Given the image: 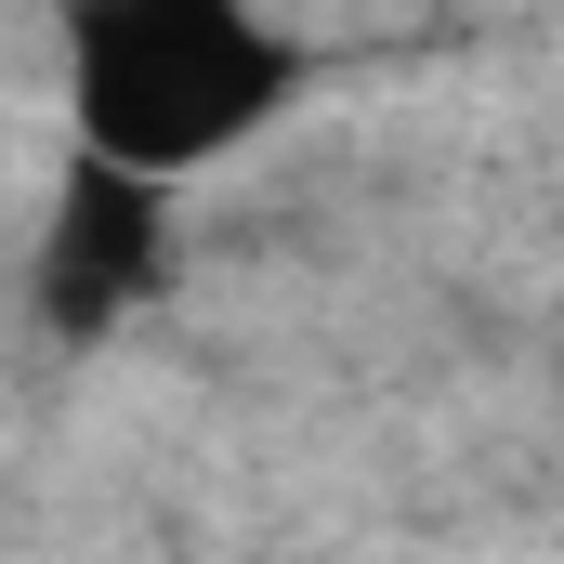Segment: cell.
Returning <instances> with one entry per match:
<instances>
[{"instance_id":"6da1fadb","label":"cell","mask_w":564,"mask_h":564,"mask_svg":"<svg viewBox=\"0 0 564 564\" xmlns=\"http://www.w3.org/2000/svg\"><path fill=\"white\" fill-rule=\"evenodd\" d=\"M302 53L263 0H66V132L144 184H197L276 132Z\"/></svg>"},{"instance_id":"7a4b0ae2","label":"cell","mask_w":564,"mask_h":564,"mask_svg":"<svg viewBox=\"0 0 564 564\" xmlns=\"http://www.w3.org/2000/svg\"><path fill=\"white\" fill-rule=\"evenodd\" d=\"M171 276V184H144L119 158H66V184H53V210H40V315L66 328V341H93V328H119L144 315Z\"/></svg>"}]
</instances>
